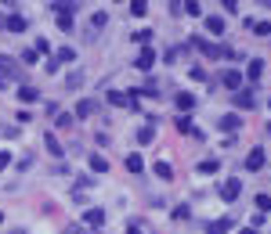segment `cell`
<instances>
[{"mask_svg":"<svg viewBox=\"0 0 271 234\" xmlns=\"http://www.w3.org/2000/svg\"><path fill=\"white\" fill-rule=\"evenodd\" d=\"M44 144H47V152H51V155H54V158H58V155H62V152H65V148H62V144H58V137H54V134H44Z\"/></svg>","mask_w":271,"mask_h":234,"instance_id":"cell-11","label":"cell"},{"mask_svg":"<svg viewBox=\"0 0 271 234\" xmlns=\"http://www.w3.org/2000/svg\"><path fill=\"white\" fill-rule=\"evenodd\" d=\"M239 195H242V184L235 180V176H231V180H224V184H221V198H224V202H235Z\"/></svg>","mask_w":271,"mask_h":234,"instance_id":"cell-2","label":"cell"},{"mask_svg":"<svg viewBox=\"0 0 271 234\" xmlns=\"http://www.w3.org/2000/svg\"><path fill=\"white\" fill-rule=\"evenodd\" d=\"M94 112H98V105H94V101H90V98H83V101H80V105H76V116H80V119H87V116H94Z\"/></svg>","mask_w":271,"mask_h":234,"instance_id":"cell-9","label":"cell"},{"mask_svg":"<svg viewBox=\"0 0 271 234\" xmlns=\"http://www.w3.org/2000/svg\"><path fill=\"white\" fill-rule=\"evenodd\" d=\"M0 90H4V79H0Z\"/></svg>","mask_w":271,"mask_h":234,"instance_id":"cell-38","label":"cell"},{"mask_svg":"<svg viewBox=\"0 0 271 234\" xmlns=\"http://www.w3.org/2000/svg\"><path fill=\"white\" fill-rule=\"evenodd\" d=\"M217 170H221V162H217V158H206V162L199 166V173H217Z\"/></svg>","mask_w":271,"mask_h":234,"instance_id":"cell-28","label":"cell"},{"mask_svg":"<svg viewBox=\"0 0 271 234\" xmlns=\"http://www.w3.org/2000/svg\"><path fill=\"white\" fill-rule=\"evenodd\" d=\"M152 173H156V176H163V180H174V166H170V162H156V166H152Z\"/></svg>","mask_w":271,"mask_h":234,"instance_id":"cell-12","label":"cell"},{"mask_svg":"<svg viewBox=\"0 0 271 234\" xmlns=\"http://www.w3.org/2000/svg\"><path fill=\"white\" fill-rule=\"evenodd\" d=\"M235 105H239V108H253V105H257L253 90H235Z\"/></svg>","mask_w":271,"mask_h":234,"instance_id":"cell-7","label":"cell"},{"mask_svg":"<svg viewBox=\"0 0 271 234\" xmlns=\"http://www.w3.org/2000/svg\"><path fill=\"white\" fill-rule=\"evenodd\" d=\"M174 101H177V108H181V112H188V108L195 105V98H192V94H188V90H181V94H177V98H174Z\"/></svg>","mask_w":271,"mask_h":234,"instance_id":"cell-13","label":"cell"},{"mask_svg":"<svg viewBox=\"0 0 271 234\" xmlns=\"http://www.w3.org/2000/svg\"><path fill=\"white\" fill-rule=\"evenodd\" d=\"M217 126L224 130V134H235V130L242 126V119H239V116H224V119H221V123H217Z\"/></svg>","mask_w":271,"mask_h":234,"instance_id":"cell-10","label":"cell"},{"mask_svg":"<svg viewBox=\"0 0 271 234\" xmlns=\"http://www.w3.org/2000/svg\"><path fill=\"white\" fill-rule=\"evenodd\" d=\"M268 105H271V101H268Z\"/></svg>","mask_w":271,"mask_h":234,"instance_id":"cell-42","label":"cell"},{"mask_svg":"<svg viewBox=\"0 0 271 234\" xmlns=\"http://www.w3.org/2000/svg\"><path fill=\"white\" fill-rule=\"evenodd\" d=\"M249 29H253L257 36H271V25L268 22H249Z\"/></svg>","mask_w":271,"mask_h":234,"instance_id":"cell-27","label":"cell"},{"mask_svg":"<svg viewBox=\"0 0 271 234\" xmlns=\"http://www.w3.org/2000/svg\"><path fill=\"white\" fill-rule=\"evenodd\" d=\"M130 36H134L137 43H145V47H148V40H152V29H137V33H130Z\"/></svg>","mask_w":271,"mask_h":234,"instance_id":"cell-29","label":"cell"},{"mask_svg":"<svg viewBox=\"0 0 271 234\" xmlns=\"http://www.w3.org/2000/svg\"><path fill=\"white\" fill-rule=\"evenodd\" d=\"M181 11H184V15H192V18H199V15H203V7L195 4V0H184V7H181Z\"/></svg>","mask_w":271,"mask_h":234,"instance_id":"cell-25","label":"cell"},{"mask_svg":"<svg viewBox=\"0 0 271 234\" xmlns=\"http://www.w3.org/2000/svg\"><path fill=\"white\" fill-rule=\"evenodd\" d=\"M4 22H7V15H0V29H4Z\"/></svg>","mask_w":271,"mask_h":234,"instance_id":"cell-37","label":"cell"},{"mask_svg":"<svg viewBox=\"0 0 271 234\" xmlns=\"http://www.w3.org/2000/svg\"><path fill=\"white\" fill-rule=\"evenodd\" d=\"M4 29H7V33H25V18H22V15H7Z\"/></svg>","mask_w":271,"mask_h":234,"instance_id":"cell-6","label":"cell"},{"mask_svg":"<svg viewBox=\"0 0 271 234\" xmlns=\"http://www.w3.org/2000/svg\"><path fill=\"white\" fill-rule=\"evenodd\" d=\"M87 223L90 227H101V223H105V213L101 209H87Z\"/></svg>","mask_w":271,"mask_h":234,"instance_id":"cell-16","label":"cell"},{"mask_svg":"<svg viewBox=\"0 0 271 234\" xmlns=\"http://www.w3.org/2000/svg\"><path fill=\"white\" fill-rule=\"evenodd\" d=\"M109 101L112 105H137V101H130V94H116V90H109Z\"/></svg>","mask_w":271,"mask_h":234,"instance_id":"cell-19","label":"cell"},{"mask_svg":"<svg viewBox=\"0 0 271 234\" xmlns=\"http://www.w3.org/2000/svg\"><path fill=\"white\" fill-rule=\"evenodd\" d=\"M246 76H249V79H260V76H264V61H249Z\"/></svg>","mask_w":271,"mask_h":234,"instance_id":"cell-21","label":"cell"},{"mask_svg":"<svg viewBox=\"0 0 271 234\" xmlns=\"http://www.w3.org/2000/svg\"><path fill=\"white\" fill-rule=\"evenodd\" d=\"M90 22H94V29H101V25H105V22H109V15H105V11H98L94 18H90Z\"/></svg>","mask_w":271,"mask_h":234,"instance_id":"cell-32","label":"cell"},{"mask_svg":"<svg viewBox=\"0 0 271 234\" xmlns=\"http://www.w3.org/2000/svg\"><path fill=\"white\" fill-rule=\"evenodd\" d=\"M54 123H58V126H69V123H72V116H69V112H58V119H54Z\"/></svg>","mask_w":271,"mask_h":234,"instance_id":"cell-33","label":"cell"},{"mask_svg":"<svg viewBox=\"0 0 271 234\" xmlns=\"http://www.w3.org/2000/svg\"><path fill=\"white\" fill-rule=\"evenodd\" d=\"M268 134H271V123H268Z\"/></svg>","mask_w":271,"mask_h":234,"instance_id":"cell-40","label":"cell"},{"mask_svg":"<svg viewBox=\"0 0 271 234\" xmlns=\"http://www.w3.org/2000/svg\"><path fill=\"white\" fill-rule=\"evenodd\" d=\"M145 11H148L145 0H130V15H134V18H145Z\"/></svg>","mask_w":271,"mask_h":234,"instance_id":"cell-20","label":"cell"},{"mask_svg":"<svg viewBox=\"0 0 271 234\" xmlns=\"http://www.w3.org/2000/svg\"><path fill=\"white\" fill-rule=\"evenodd\" d=\"M11 234H22V231H11Z\"/></svg>","mask_w":271,"mask_h":234,"instance_id":"cell-39","label":"cell"},{"mask_svg":"<svg viewBox=\"0 0 271 234\" xmlns=\"http://www.w3.org/2000/svg\"><path fill=\"white\" fill-rule=\"evenodd\" d=\"M239 234H257V231H253V227H246V231H239Z\"/></svg>","mask_w":271,"mask_h":234,"instance_id":"cell-36","label":"cell"},{"mask_svg":"<svg viewBox=\"0 0 271 234\" xmlns=\"http://www.w3.org/2000/svg\"><path fill=\"white\" fill-rule=\"evenodd\" d=\"M0 79H22V65L11 54H0Z\"/></svg>","mask_w":271,"mask_h":234,"instance_id":"cell-1","label":"cell"},{"mask_svg":"<svg viewBox=\"0 0 271 234\" xmlns=\"http://www.w3.org/2000/svg\"><path fill=\"white\" fill-rule=\"evenodd\" d=\"M7 166H11V155H7V152H0V170H7Z\"/></svg>","mask_w":271,"mask_h":234,"instance_id":"cell-34","label":"cell"},{"mask_svg":"<svg viewBox=\"0 0 271 234\" xmlns=\"http://www.w3.org/2000/svg\"><path fill=\"white\" fill-rule=\"evenodd\" d=\"M228 231H231V216H221V220L206 223V234H228Z\"/></svg>","mask_w":271,"mask_h":234,"instance_id":"cell-3","label":"cell"},{"mask_svg":"<svg viewBox=\"0 0 271 234\" xmlns=\"http://www.w3.org/2000/svg\"><path fill=\"white\" fill-rule=\"evenodd\" d=\"M0 220H4V213H0Z\"/></svg>","mask_w":271,"mask_h":234,"instance_id":"cell-41","label":"cell"},{"mask_svg":"<svg viewBox=\"0 0 271 234\" xmlns=\"http://www.w3.org/2000/svg\"><path fill=\"white\" fill-rule=\"evenodd\" d=\"M76 7H80L76 0H54V11H69V15H72Z\"/></svg>","mask_w":271,"mask_h":234,"instance_id":"cell-24","label":"cell"},{"mask_svg":"<svg viewBox=\"0 0 271 234\" xmlns=\"http://www.w3.org/2000/svg\"><path fill=\"white\" fill-rule=\"evenodd\" d=\"M206 29H210V33H224V18H221V15H210V18H206Z\"/></svg>","mask_w":271,"mask_h":234,"instance_id":"cell-18","label":"cell"},{"mask_svg":"<svg viewBox=\"0 0 271 234\" xmlns=\"http://www.w3.org/2000/svg\"><path fill=\"white\" fill-rule=\"evenodd\" d=\"M18 98H22L25 105H33V101L40 98V90H36V87H22V90H18Z\"/></svg>","mask_w":271,"mask_h":234,"instance_id":"cell-15","label":"cell"},{"mask_svg":"<svg viewBox=\"0 0 271 234\" xmlns=\"http://www.w3.org/2000/svg\"><path fill=\"white\" fill-rule=\"evenodd\" d=\"M221 83H224V87H231V90H239V87H242V76H239L235 69H228V72L221 76Z\"/></svg>","mask_w":271,"mask_h":234,"instance_id":"cell-8","label":"cell"},{"mask_svg":"<svg viewBox=\"0 0 271 234\" xmlns=\"http://www.w3.org/2000/svg\"><path fill=\"white\" fill-rule=\"evenodd\" d=\"M127 170H130V173H141V170H145V158H141V155H127Z\"/></svg>","mask_w":271,"mask_h":234,"instance_id":"cell-14","label":"cell"},{"mask_svg":"<svg viewBox=\"0 0 271 234\" xmlns=\"http://www.w3.org/2000/svg\"><path fill=\"white\" fill-rule=\"evenodd\" d=\"M87 162H90V170H94V173H105V170H109V162H105L101 155H90Z\"/></svg>","mask_w":271,"mask_h":234,"instance_id":"cell-22","label":"cell"},{"mask_svg":"<svg viewBox=\"0 0 271 234\" xmlns=\"http://www.w3.org/2000/svg\"><path fill=\"white\" fill-rule=\"evenodd\" d=\"M127 234H141V223H137V220H130V227H127Z\"/></svg>","mask_w":271,"mask_h":234,"instance_id":"cell-35","label":"cell"},{"mask_svg":"<svg viewBox=\"0 0 271 234\" xmlns=\"http://www.w3.org/2000/svg\"><path fill=\"white\" fill-rule=\"evenodd\" d=\"M257 213H271V198L268 195H257Z\"/></svg>","mask_w":271,"mask_h":234,"instance_id":"cell-30","label":"cell"},{"mask_svg":"<svg viewBox=\"0 0 271 234\" xmlns=\"http://www.w3.org/2000/svg\"><path fill=\"white\" fill-rule=\"evenodd\" d=\"M137 69H141V72H148V69H152V65H156V51H152V47H145V51L141 54H137Z\"/></svg>","mask_w":271,"mask_h":234,"instance_id":"cell-4","label":"cell"},{"mask_svg":"<svg viewBox=\"0 0 271 234\" xmlns=\"http://www.w3.org/2000/svg\"><path fill=\"white\" fill-rule=\"evenodd\" d=\"M260 166H264V148H253L246 155V170H260Z\"/></svg>","mask_w":271,"mask_h":234,"instance_id":"cell-5","label":"cell"},{"mask_svg":"<svg viewBox=\"0 0 271 234\" xmlns=\"http://www.w3.org/2000/svg\"><path fill=\"white\" fill-rule=\"evenodd\" d=\"M152 137H156L152 126H141V130H137V140H141V144H152Z\"/></svg>","mask_w":271,"mask_h":234,"instance_id":"cell-26","label":"cell"},{"mask_svg":"<svg viewBox=\"0 0 271 234\" xmlns=\"http://www.w3.org/2000/svg\"><path fill=\"white\" fill-rule=\"evenodd\" d=\"M177 130H181V134H192V119L188 116H177Z\"/></svg>","mask_w":271,"mask_h":234,"instance_id":"cell-31","label":"cell"},{"mask_svg":"<svg viewBox=\"0 0 271 234\" xmlns=\"http://www.w3.org/2000/svg\"><path fill=\"white\" fill-rule=\"evenodd\" d=\"M76 54H72V47H58V54H54V61L58 65H65V61H72Z\"/></svg>","mask_w":271,"mask_h":234,"instance_id":"cell-23","label":"cell"},{"mask_svg":"<svg viewBox=\"0 0 271 234\" xmlns=\"http://www.w3.org/2000/svg\"><path fill=\"white\" fill-rule=\"evenodd\" d=\"M54 18H58V29H65V33L72 29V15L69 11H54Z\"/></svg>","mask_w":271,"mask_h":234,"instance_id":"cell-17","label":"cell"}]
</instances>
